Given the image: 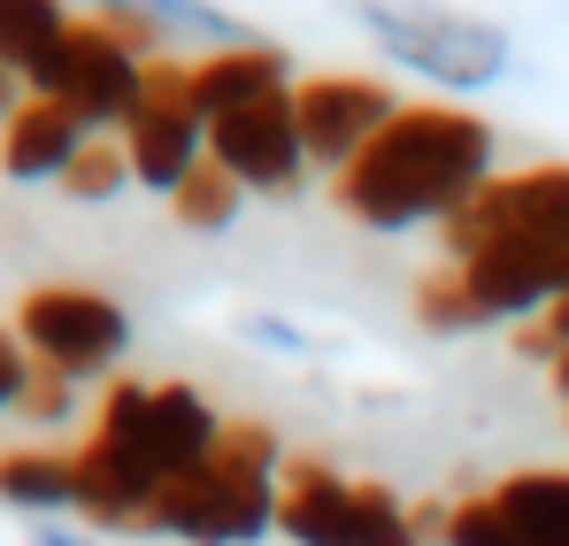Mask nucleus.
Wrapping results in <instances>:
<instances>
[{
	"label": "nucleus",
	"instance_id": "1",
	"mask_svg": "<svg viewBox=\"0 0 569 546\" xmlns=\"http://www.w3.org/2000/svg\"><path fill=\"white\" fill-rule=\"evenodd\" d=\"M492 123L455 100H400V116L331 178V200L362 231H447L477 192L492 185Z\"/></svg>",
	"mask_w": 569,
	"mask_h": 546
},
{
	"label": "nucleus",
	"instance_id": "2",
	"mask_svg": "<svg viewBox=\"0 0 569 546\" xmlns=\"http://www.w3.org/2000/svg\"><path fill=\"white\" fill-rule=\"evenodd\" d=\"M278 485H284V439L254 416L223 424V447L208 469L162 485L139 539L162 546H262L278 532Z\"/></svg>",
	"mask_w": 569,
	"mask_h": 546
},
{
	"label": "nucleus",
	"instance_id": "3",
	"mask_svg": "<svg viewBox=\"0 0 569 546\" xmlns=\"http://www.w3.org/2000/svg\"><path fill=\"white\" fill-rule=\"evenodd\" d=\"M355 23L392 70L455 92V100L492 92L516 70V39L470 8H447V0H355Z\"/></svg>",
	"mask_w": 569,
	"mask_h": 546
},
{
	"label": "nucleus",
	"instance_id": "4",
	"mask_svg": "<svg viewBox=\"0 0 569 546\" xmlns=\"http://www.w3.org/2000/svg\"><path fill=\"white\" fill-rule=\"evenodd\" d=\"M147 393L139 377H108L93 424L78 439V516L86 532H139L147 508L162 500V469L147 447Z\"/></svg>",
	"mask_w": 569,
	"mask_h": 546
},
{
	"label": "nucleus",
	"instance_id": "5",
	"mask_svg": "<svg viewBox=\"0 0 569 546\" xmlns=\"http://www.w3.org/2000/svg\"><path fill=\"white\" fill-rule=\"evenodd\" d=\"M278 532L292 546H431L416 508L392 485L339 477L323 461H292L278 485Z\"/></svg>",
	"mask_w": 569,
	"mask_h": 546
},
{
	"label": "nucleus",
	"instance_id": "6",
	"mask_svg": "<svg viewBox=\"0 0 569 546\" xmlns=\"http://www.w3.org/2000/svg\"><path fill=\"white\" fill-rule=\"evenodd\" d=\"M16 347L31 369H54L70 385H93L131 355V316L93 285H31L16 300Z\"/></svg>",
	"mask_w": 569,
	"mask_h": 546
},
{
	"label": "nucleus",
	"instance_id": "7",
	"mask_svg": "<svg viewBox=\"0 0 569 546\" xmlns=\"http://www.w3.org/2000/svg\"><path fill=\"white\" fill-rule=\"evenodd\" d=\"M147 54L131 47V39H116L108 23H93V16H78L70 23V39L54 47V62L31 78L23 92H39V100H62L93 139H116L123 123H131V108L147 100Z\"/></svg>",
	"mask_w": 569,
	"mask_h": 546
},
{
	"label": "nucleus",
	"instance_id": "8",
	"mask_svg": "<svg viewBox=\"0 0 569 546\" xmlns=\"http://www.w3.org/2000/svg\"><path fill=\"white\" fill-rule=\"evenodd\" d=\"M416 524L431 546H569V469H516Z\"/></svg>",
	"mask_w": 569,
	"mask_h": 546
},
{
	"label": "nucleus",
	"instance_id": "9",
	"mask_svg": "<svg viewBox=\"0 0 569 546\" xmlns=\"http://www.w3.org/2000/svg\"><path fill=\"white\" fill-rule=\"evenodd\" d=\"M116 139H123V155H131V185H147V192H162V200L208 162V116L192 108V86H186V62H178V54H162V62L147 70V100L131 108V123H123Z\"/></svg>",
	"mask_w": 569,
	"mask_h": 546
},
{
	"label": "nucleus",
	"instance_id": "10",
	"mask_svg": "<svg viewBox=\"0 0 569 546\" xmlns=\"http://www.w3.org/2000/svg\"><path fill=\"white\" fill-rule=\"evenodd\" d=\"M208 162L239 192H262V200H300L308 192V139H300V116H292V92H270L223 123H208Z\"/></svg>",
	"mask_w": 569,
	"mask_h": 546
},
{
	"label": "nucleus",
	"instance_id": "11",
	"mask_svg": "<svg viewBox=\"0 0 569 546\" xmlns=\"http://www.w3.org/2000/svg\"><path fill=\"white\" fill-rule=\"evenodd\" d=\"M292 116H300V139H308V170L339 178L385 123L400 116V100L378 78H362V70H316V78L292 86Z\"/></svg>",
	"mask_w": 569,
	"mask_h": 546
},
{
	"label": "nucleus",
	"instance_id": "12",
	"mask_svg": "<svg viewBox=\"0 0 569 546\" xmlns=\"http://www.w3.org/2000/svg\"><path fill=\"white\" fill-rule=\"evenodd\" d=\"M439 239H555V247H569V162L492 178Z\"/></svg>",
	"mask_w": 569,
	"mask_h": 546
},
{
	"label": "nucleus",
	"instance_id": "13",
	"mask_svg": "<svg viewBox=\"0 0 569 546\" xmlns=\"http://www.w3.org/2000/svg\"><path fill=\"white\" fill-rule=\"evenodd\" d=\"M186 86H192V108H200L208 123H223V116H239V108H254V100H270V92H292L300 70H292V54H284L278 39H239V47L192 54Z\"/></svg>",
	"mask_w": 569,
	"mask_h": 546
},
{
	"label": "nucleus",
	"instance_id": "14",
	"mask_svg": "<svg viewBox=\"0 0 569 546\" xmlns=\"http://www.w3.org/2000/svg\"><path fill=\"white\" fill-rule=\"evenodd\" d=\"M86 123L62 108V100H39V92H23L16 100V116L0 123V170L16 185H62L70 178V162L86 155Z\"/></svg>",
	"mask_w": 569,
	"mask_h": 546
},
{
	"label": "nucleus",
	"instance_id": "15",
	"mask_svg": "<svg viewBox=\"0 0 569 546\" xmlns=\"http://www.w3.org/2000/svg\"><path fill=\"white\" fill-rule=\"evenodd\" d=\"M223 424H231V416H216L192 385H154V393H147V447H154L162 485H178V477H192V469H208L216 447H223Z\"/></svg>",
	"mask_w": 569,
	"mask_h": 546
},
{
	"label": "nucleus",
	"instance_id": "16",
	"mask_svg": "<svg viewBox=\"0 0 569 546\" xmlns=\"http://www.w3.org/2000/svg\"><path fill=\"white\" fill-rule=\"evenodd\" d=\"M0 508H23L39 524L78 516V447H8L0 455Z\"/></svg>",
	"mask_w": 569,
	"mask_h": 546
},
{
	"label": "nucleus",
	"instance_id": "17",
	"mask_svg": "<svg viewBox=\"0 0 569 546\" xmlns=\"http://www.w3.org/2000/svg\"><path fill=\"white\" fill-rule=\"evenodd\" d=\"M70 23H78L70 0H0V62L31 86L54 62V47L70 39Z\"/></svg>",
	"mask_w": 569,
	"mask_h": 546
},
{
	"label": "nucleus",
	"instance_id": "18",
	"mask_svg": "<svg viewBox=\"0 0 569 546\" xmlns=\"http://www.w3.org/2000/svg\"><path fill=\"white\" fill-rule=\"evenodd\" d=\"M239 208H247V192L223 178L216 162H200V170L170 192V216H178L186 231H231V224H239Z\"/></svg>",
	"mask_w": 569,
	"mask_h": 546
},
{
	"label": "nucleus",
	"instance_id": "19",
	"mask_svg": "<svg viewBox=\"0 0 569 546\" xmlns=\"http://www.w3.org/2000/svg\"><path fill=\"white\" fill-rule=\"evenodd\" d=\"M123 185H131V155H123V139H86V155L70 162L62 192L86 200V208H100V200H116Z\"/></svg>",
	"mask_w": 569,
	"mask_h": 546
},
{
	"label": "nucleus",
	"instance_id": "20",
	"mask_svg": "<svg viewBox=\"0 0 569 546\" xmlns=\"http://www.w3.org/2000/svg\"><path fill=\"white\" fill-rule=\"evenodd\" d=\"M16 416H23V424H39V431L70 424V416H78V385H70V377H54V369H31V385H23V400H16Z\"/></svg>",
	"mask_w": 569,
	"mask_h": 546
},
{
	"label": "nucleus",
	"instance_id": "21",
	"mask_svg": "<svg viewBox=\"0 0 569 546\" xmlns=\"http://www.w3.org/2000/svg\"><path fill=\"white\" fill-rule=\"evenodd\" d=\"M516 347H523V355H539L547 369L562 363V355H569V300H555L539 324H523V331H516Z\"/></svg>",
	"mask_w": 569,
	"mask_h": 546
},
{
	"label": "nucleus",
	"instance_id": "22",
	"mask_svg": "<svg viewBox=\"0 0 569 546\" xmlns=\"http://www.w3.org/2000/svg\"><path fill=\"white\" fill-rule=\"evenodd\" d=\"M239 339H254V347H270V355H316V347H308V331H300V324H284V316H247V324H239Z\"/></svg>",
	"mask_w": 569,
	"mask_h": 546
},
{
	"label": "nucleus",
	"instance_id": "23",
	"mask_svg": "<svg viewBox=\"0 0 569 546\" xmlns=\"http://www.w3.org/2000/svg\"><path fill=\"white\" fill-rule=\"evenodd\" d=\"M23 385H31V355L16 347V331H0V416H16Z\"/></svg>",
	"mask_w": 569,
	"mask_h": 546
},
{
	"label": "nucleus",
	"instance_id": "24",
	"mask_svg": "<svg viewBox=\"0 0 569 546\" xmlns=\"http://www.w3.org/2000/svg\"><path fill=\"white\" fill-rule=\"evenodd\" d=\"M31 546H108V539H100V532H70V524H39Z\"/></svg>",
	"mask_w": 569,
	"mask_h": 546
},
{
	"label": "nucleus",
	"instance_id": "25",
	"mask_svg": "<svg viewBox=\"0 0 569 546\" xmlns=\"http://www.w3.org/2000/svg\"><path fill=\"white\" fill-rule=\"evenodd\" d=\"M16 92H23V78H16V70H8V62H0V123H8V116H16Z\"/></svg>",
	"mask_w": 569,
	"mask_h": 546
},
{
	"label": "nucleus",
	"instance_id": "26",
	"mask_svg": "<svg viewBox=\"0 0 569 546\" xmlns=\"http://www.w3.org/2000/svg\"><path fill=\"white\" fill-rule=\"evenodd\" d=\"M555 393H562V400H569V355H562V363H555Z\"/></svg>",
	"mask_w": 569,
	"mask_h": 546
}]
</instances>
